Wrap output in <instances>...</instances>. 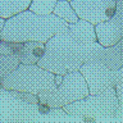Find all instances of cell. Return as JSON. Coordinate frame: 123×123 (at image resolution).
<instances>
[{
    "mask_svg": "<svg viewBox=\"0 0 123 123\" xmlns=\"http://www.w3.org/2000/svg\"><path fill=\"white\" fill-rule=\"evenodd\" d=\"M68 31V23L55 14L38 15L30 9L8 18L0 38L6 41L46 42L53 36Z\"/></svg>",
    "mask_w": 123,
    "mask_h": 123,
    "instance_id": "6da1fadb",
    "label": "cell"
},
{
    "mask_svg": "<svg viewBox=\"0 0 123 123\" xmlns=\"http://www.w3.org/2000/svg\"><path fill=\"white\" fill-rule=\"evenodd\" d=\"M46 49L38 65L55 74H67L78 71L85 62L90 60L94 54L95 42L83 45L77 42L68 31L53 36L45 42Z\"/></svg>",
    "mask_w": 123,
    "mask_h": 123,
    "instance_id": "7a4b0ae2",
    "label": "cell"
},
{
    "mask_svg": "<svg viewBox=\"0 0 123 123\" xmlns=\"http://www.w3.org/2000/svg\"><path fill=\"white\" fill-rule=\"evenodd\" d=\"M3 90H17L31 94H40L56 88L55 73L40 67L38 64H19L9 76L1 80Z\"/></svg>",
    "mask_w": 123,
    "mask_h": 123,
    "instance_id": "3957f363",
    "label": "cell"
},
{
    "mask_svg": "<svg viewBox=\"0 0 123 123\" xmlns=\"http://www.w3.org/2000/svg\"><path fill=\"white\" fill-rule=\"evenodd\" d=\"M90 94L87 82L80 71H73L64 74V80L54 90L41 91L37 94L40 103L48 104L51 108H63L71 103L81 100Z\"/></svg>",
    "mask_w": 123,
    "mask_h": 123,
    "instance_id": "277c9868",
    "label": "cell"
},
{
    "mask_svg": "<svg viewBox=\"0 0 123 123\" xmlns=\"http://www.w3.org/2000/svg\"><path fill=\"white\" fill-rule=\"evenodd\" d=\"M117 106L118 98L115 94V88L111 86L98 94H88L86 98L71 103L63 108L72 117L100 118L113 117Z\"/></svg>",
    "mask_w": 123,
    "mask_h": 123,
    "instance_id": "5b68a950",
    "label": "cell"
},
{
    "mask_svg": "<svg viewBox=\"0 0 123 123\" xmlns=\"http://www.w3.org/2000/svg\"><path fill=\"white\" fill-rule=\"evenodd\" d=\"M71 4L80 19L96 26L114 15L117 0H72Z\"/></svg>",
    "mask_w": 123,
    "mask_h": 123,
    "instance_id": "8992f818",
    "label": "cell"
},
{
    "mask_svg": "<svg viewBox=\"0 0 123 123\" xmlns=\"http://www.w3.org/2000/svg\"><path fill=\"white\" fill-rule=\"evenodd\" d=\"M78 71L85 77L90 94H98L108 87L115 86V71L106 68L98 60H87Z\"/></svg>",
    "mask_w": 123,
    "mask_h": 123,
    "instance_id": "52a82bcc",
    "label": "cell"
},
{
    "mask_svg": "<svg viewBox=\"0 0 123 123\" xmlns=\"http://www.w3.org/2000/svg\"><path fill=\"white\" fill-rule=\"evenodd\" d=\"M90 60H98L111 71H117L123 65V58L117 46L114 45L105 48V46L100 45L98 41L95 42L94 54Z\"/></svg>",
    "mask_w": 123,
    "mask_h": 123,
    "instance_id": "ba28073f",
    "label": "cell"
},
{
    "mask_svg": "<svg viewBox=\"0 0 123 123\" xmlns=\"http://www.w3.org/2000/svg\"><path fill=\"white\" fill-rule=\"evenodd\" d=\"M95 31H96V38L100 45L109 48V46H114L117 42L123 38V33L119 30V27L117 26L113 19L109 21H104L101 23H98L95 26Z\"/></svg>",
    "mask_w": 123,
    "mask_h": 123,
    "instance_id": "9c48e42d",
    "label": "cell"
},
{
    "mask_svg": "<svg viewBox=\"0 0 123 123\" xmlns=\"http://www.w3.org/2000/svg\"><path fill=\"white\" fill-rule=\"evenodd\" d=\"M68 32L77 42L83 45H88L98 41L95 25L85 21V19H78L76 23L68 25Z\"/></svg>",
    "mask_w": 123,
    "mask_h": 123,
    "instance_id": "30bf717a",
    "label": "cell"
},
{
    "mask_svg": "<svg viewBox=\"0 0 123 123\" xmlns=\"http://www.w3.org/2000/svg\"><path fill=\"white\" fill-rule=\"evenodd\" d=\"M46 45L41 41H26L19 54V62L22 64H37L45 54Z\"/></svg>",
    "mask_w": 123,
    "mask_h": 123,
    "instance_id": "8fae6325",
    "label": "cell"
},
{
    "mask_svg": "<svg viewBox=\"0 0 123 123\" xmlns=\"http://www.w3.org/2000/svg\"><path fill=\"white\" fill-rule=\"evenodd\" d=\"M31 0H0V17L10 18L30 8Z\"/></svg>",
    "mask_w": 123,
    "mask_h": 123,
    "instance_id": "7c38bea8",
    "label": "cell"
},
{
    "mask_svg": "<svg viewBox=\"0 0 123 123\" xmlns=\"http://www.w3.org/2000/svg\"><path fill=\"white\" fill-rule=\"evenodd\" d=\"M53 13L55 15H58L60 19H63L64 22H67L68 25L76 23L80 19L77 13H76V10L73 9L71 1H68V0H58Z\"/></svg>",
    "mask_w": 123,
    "mask_h": 123,
    "instance_id": "4fadbf2b",
    "label": "cell"
},
{
    "mask_svg": "<svg viewBox=\"0 0 123 123\" xmlns=\"http://www.w3.org/2000/svg\"><path fill=\"white\" fill-rule=\"evenodd\" d=\"M19 64H21L19 56L0 54V81L9 76L12 72H14L19 67Z\"/></svg>",
    "mask_w": 123,
    "mask_h": 123,
    "instance_id": "5bb4252c",
    "label": "cell"
},
{
    "mask_svg": "<svg viewBox=\"0 0 123 123\" xmlns=\"http://www.w3.org/2000/svg\"><path fill=\"white\" fill-rule=\"evenodd\" d=\"M58 0H31L28 9L38 15H49L53 14Z\"/></svg>",
    "mask_w": 123,
    "mask_h": 123,
    "instance_id": "9a60e30c",
    "label": "cell"
},
{
    "mask_svg": "<svg viewBox=\"0 0 123 123\" xmlns=\"http://www.w3.org/2000/svg\"><path fill=\"white\" fill-rule=\"evenodd\" d=\"M6 92L10 96H13L14 99H17L22 103L30 104V105H37L40 103V99H38V96L36 94H31V92H25V91H17V90H6Z\"/></svg>",
    "mask_w": 123,
    "mask_h": 123,
    "instance_id": "2e32d148",
    "label": "cell"
},
{
    "mask_svg": "<svg viewBox=\"0 0 123 123\" xmlns=\"http://www.w3.org/2000/svg\"><path fill=\"white\" fill-rule=\"evenodd\" d=\"M22 48H23V42L6 41V40H1V38H0V54L19 56Z\"/></svg>",
    "mask_w": 123,
    "mask_h": 123,
    "instance_id": "e0dca14e",
    "label": "cell"
},
{
    "mask_svg": "<svg viewBox=\"0 0 123 123\" xmlns=\"http://www.w3.org/2000/svg\"><path fill=\"white\" fill-rule=\"evenodd\" d=\"M111 19L117 23L119 30L123 33V0H117V6H115V13Z\"/></svg>",
    "mask_w": 123,
    "mask_h": 123,
    "instance_id": "ac0fdd59",
    "label": "cell"
},
{
    "mask_svg": "<svg viewBox=\"0 0 123 123\" xmlns=\"http://www.w3.org/2000/svg\"><path fill=\"white\" fill-rule=\"evenodd\" d=\"M115 88V94L118 98V104H123V83H118L114 86Z\"/></svg>",
    "mask_w": 123,
    "mask_h": 123,
    "instance_id": "d6986e66",
    "label": "cell"
},
{
    "mask_svg": "<svg viewBox=\"0 0 123 123\" xmlns=\"http://www.w3.org/2000/svg\"><path fill=\"white\" fill-rule=\"evenodd\" d=\"M123 83V65L115 71V85Z\"/></svg>",
    "mask_w": 123,
    "mask_h": 123,
    "instance_id": "ffe728a7",
    "label": "cell"
},
{
    "mask_svg": "<svg viewBox=\"0 0 123 123\" xmlns=\"http://www.w3.org/2000/svg\"><path fill=\"white\" fill-rule=\"evenodd\" d=\"M115 46L118 48V50H119V53H121V55H122V58H123V38H121L117 44H115Z\"/></svg>",
    "mask_w": 123,
    "mask_h": 123,
    "instance_id": "44dd1931",
    "label": "cell"
},
{
    "mask_svg": "<svg viewBox=\"0 0 123 123\" xmlns=\"http://www.w3.org/2000/svg\"><path fill=\"white\" fill-rule=\"evenodd\" d=\"M63 80H64L63 74H55V85H56V86H59V85L63 82Z\"/></svg>",
    "mask_w": 123,
    "mask_h": 123,
    "instance_id": "7402d4cb",
    "label": "cell"
},
{
    "mask_svg": "<svg viewBox=\"0 0 123 123\" xmlns=\"http://www.w3.org/2000/svg\"><path fill=\"white\" fill-rule=\"evenodd\" d=\"M5 22H6V19H5V18L0 17V32H1V31H3L4 26H5Z\"/></svg>",
    "mask_w": 123,
    "mask_h": 123,
    "instance_id": "603a6c76",
    "label": "cell"
},
{
    "mask_svg": "<svg viewBox=\"0 0 123 123\" xmlns=\"http://www.w3.org/2000/svg\"><path fill=\"white\" fill-rule=\"evenodd\" d=\"M0 90H3V88H1V81H0Z\"/></svg>",
    "mask_w": 123,
    "mask_h": 123,
    "instance_id": "cb8c5ba5",
    "label": "cell"
},
{
    "mask_svg": "<svg viewBox=\"0 0 123 123\" xmlns=\"http://www.w3.org/2000/svg\"><path fill=\"white\" fill-rule=\"evenodd\" d=\"M68 1H72V0H68Z\"/></svg>",
    "mask_w": 123,
    "mask_h": 123,
    "instance_id": "d4e9b609",
    "label": "cell"
}]
</instances>
